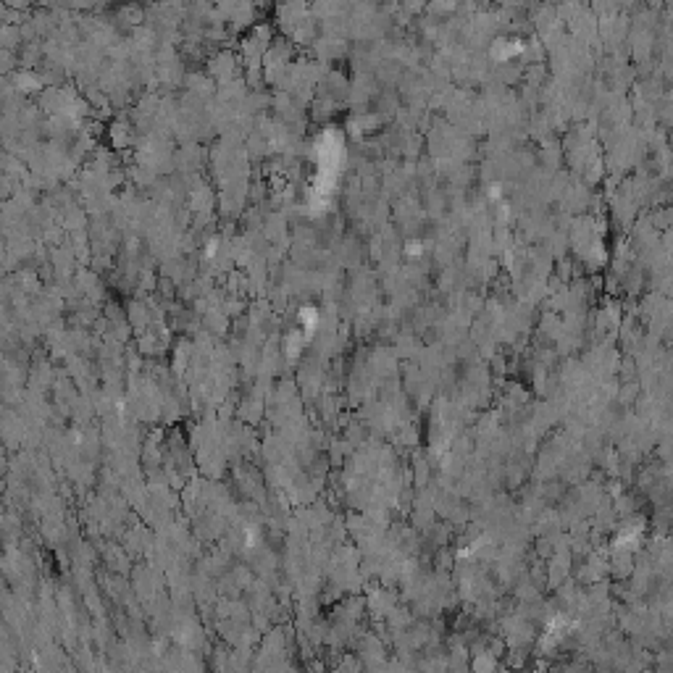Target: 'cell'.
Instances as JSON below:
<instances>
[{
    "label": "cell",
    "instance_id": "6da1fadb",
    "mask_svg": "<svg viewBox=\"0 0 673 673\" xmlns=\"http://www.w3.org/2000/svg\"><path fill=\"white\" fill-rule=\"evenodd\" d=\"M277 14L279 22H282V27L287 29V32H295V29L303 27V24L313 22L308 0H282L277 8Z\"/></svg>",
    "mask_w": 673,
    "mask_h": 673
}]
</instances>
